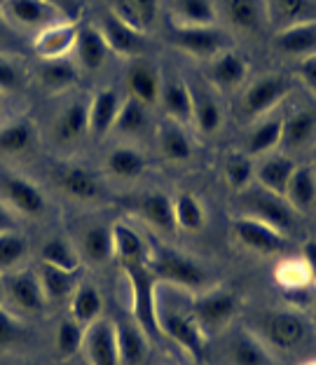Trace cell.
Wrapping results in <instances>:
<instances>
[{"label": "cell", "mask_w": 316, "mask_h": 365, "mask_svg": "<svg viewBox=\"0 0 316 365\" xmlns=\"http://www.w3.org/2000/svg\"><path fill=\"white\" fill-rule=\"evenodd\" d=\"M171 24L176 26H215L218 7L213 0H173Z\"/></svg>", "instance_id": "35"}, {"label": "cell", "mask_w": 316, "mask_h": 365, "mask_svg": "<svg viewBox=\"0 0 316 365\" xmlns=\"http://www.w3.org/2000/svg\"><path fill=\"white\" fill-rule=\"evenodd\" d=\"M284 199L295 213H310L316 204V169L314 167H295L288 180Z\"/></svg>", "instance_id": "31"}, {"label": "cell", "mask_w": 316, "mask_h": 365, "mask_svg": "<svg viewBox=\"0 0 316 365\" xmlns=\"http://www.w3.org/2000/svg\"><path fill=\"white\" fill-rule=\"evenodd\" d=\"M157 321H160V333L164 337H171L193 361H204L206 335L193 314L173 309V307H157Z\"/></svg>", "instance_id": "7"}, {"label": "cell", "mask_w": 316, "mask_h": 365, "mask_svg": "<svg viewBox=\"0 0 316 365\" xmlns=\"http://www.w3.org/2000/svg\"><path fill=\"white\" fill-rule=\"evenodd\" d=\"M0 3H3V0H0Z\"/></svg>", "instance_id": "62"}, {"label": "cell", "mask_w": 316, "mask_h": 365, "mask_svg": "<svg viewBox=\"0 0 316 365\" xmlns=\"http://www.w3.org/2000/svg\"><path fill=\"white\" fill-rule=\"evenodd\" d=\"M80 258L91 264L113 260V230L108 225H89L78 239Z\"/></svg>", "instance_id": "37"}, {"label": "cell", "mask_w": 316, "mask_h": 365, "mask_svg": "<svg viewBox=\"0 0 316 365\" xmlns=\"http://www.w3.org/2000/svg\"><path fill=\"white\" fill-rule=\"evenodd\" d=\"M3 295L10 304V312L19 319H36L45 314V293L40 286V279L31 269H12L3 277Z\"/></svg>", "instance_id": "4"}, {"label": "cell", "mask_w": 316, "mask_h": 365, "mask_svg": "<svg viewBox=\"0 0 316 365\" xmlns=\"http://www.w3.org/2000/svg\"><path fill=\"white\" fill-rule=\"evenodd\" d=\"M49 5H54L56 10H61L66 16H71V12H73V0H47Z\"/></svg>", "instance_id": "57"}, {"label": "cell", "mask_w": 316, "mask_h": 365, "mask_svg": "<svg viewBox=\"0 0 316 365\" xmlns=\"http://www.w3.org/2000/svg\"><path fill=\"white\" fill-rule=\"evenodd\" d=\"M40 262L52 264V267H59L66 272H78L82 258L78 246L73 242H68L66 237H52L40 248Z\"/></svg>", "instance_id": "43"}, {"label": "cell", "mask_w": 316, "mask_h": 365, "mask_svg": "<svg viewBox=\"0 0 316 365\" xmlns=\"http://www.w3.org/2000/svg\"><path fill=\"white\" fill-rule=\"evenodd\" d=\"M255 173V164L246 153H230L223 160V178L235 192H244L248 190Z\"/></svg>", "instance_id": "48"}, {"label": "cell", "mask_w": 316, "mask_h": 365, "mask_svg": "<svg viewBox=\"0 0 316 365\" xmlns=\"http://www.w3.org/2000/svg\"><path fill=\"white\" fill-rule=\"evenodd\" d=\"M297 164L290 160L288 155H265L263 162L255 167L253 178L258 180V187L267 190L272 195H279L284 197L286 195V187H288V180L293 176Z\"/></svg>", "instance_id": "26"}, {"label": "cell", "mask_w": 316, "mask_h": 365, "mask_svg": "<svg viewBox=\"0 0 316 365\" xmlns=\"http://www.w3.org/2000/svg\"><path fill=\"white\" fill-rule=\"evenodd\" d=\"M29 255V239L21 232L10 230L0 232V272H12L26 260Z\"/></svg>", "instance_id": "50"}, {"label": "cell", "mask_w": 316, "mask_h": 365, "mask_svg": "<svg viewBox=\"0 0 316 365\" xmlns=\"http://www.w3.org/2000/svg\"><path fill=\"white\" fill-rule=\"evenodd\" d=\"M82 337H85V326L68 317L61 319L54 333V354L59 361H71L78 351H82Z\"/></svg>", "instance_id": "47"}, {"label": "cell", "mask_w": 316, "mask_h": 365, "mask_svg": "<svg viewBox=\"0 0 316 365\" xmlns=\"http://www.w3.org/2000/svg\"><path fill=\"white\" fill-rule=\"evenodd\" d=\"M316 134V113L312 110H295L284 120V134H281V145L288 150L305 148Z\"/></svg>", "instance_id": "45"}, {"label": "cell", "mask_w": 316, "mask_h": 365, "mask_svg": "<svg viewBox=\"0 0 316 365\" xmlns=\"http://www.w3.org/2000/svg\"><path fill=\"white\" fill-rule=\"evenodd\" d=\"M302 260L307 262L312 274V284H316V239H307L302 244Z\"/></svg>", "instance_id": "54"}, {"label": "cell", "mask_w": 316, "mask_h": 365, "mask_svg": "<svg viewBox=\"0 0 316 365\" xmlns=\"http://www.w3.org/2000/svg\"><path fill=\"white\" fill-rule=\"evenodd\" d=\"M103 314V297L91 281H80L76 286V293L71 297V317L76 319L80 326H89Z\"/></svg>", "instance_id": "39"}, {"label": "cell", "mask_w": 316, "mask_h": 365, "mask_svg": "<svg viewBox=\"0 0 316 365\" xmlns=\"http://www.w3.org/2000/svg\"><path fill=\"white\" fill-rule=\"evenodd\" d=\"M129 211L153 227L160 235H171L176 232V220H173V199L164 192H143L127 199Z\"/></svg>", "instance_id": "19"}, {"label": "cell", "mask_w": 316, "mask_h": 365, "mask_svg": "<svg viewBox=\"0 0 316 365\" xmlns=\"http://www.w3.org/2000/svg\"><path fill=\"white\" fill-rule=\"evenodd\" d=\"M173 199V220H176V230L183 232H202L206 225V211L199 197L193 192H178Z\"/></svg>", "instance_id": "44"}, {"label": "cell", "mask_w": 316, "mask_h": 365, "mask_svg": "<svg viewBox=\"0 0 316 365\" xmlns=\"http://www.w3.org/2000/svg\"><path fill=\"white\" fill-rule=\"evenodd\" d=\"M98 31H101L106 45L113 54H118L122 59H129V61L136 59V56H146V49H148L146 33H141L134 26H129V24H124L120 16H115L113 12H108L103 16L101 24H98Z\"/></svg>", "instance_id": "17"}, {"label": "cell", "mask_w": 316, "mask_h": 365, "mask_svg": "<svg viewBox=\"0 0 316 365\" xmlns=\"http://www.w3.org/2000/svg\"><path fill=\"white\" fill-rule=\"evenodd\" d=\"M118 351L120 365H146L148 361V337L136 321H118Z\"/></svg>", "instance_id": "32"}, {"label": "cell", "mask_w": 316, "mask_h": 365, "mask_svg": "<svg viewBox=\"0 0 316 365\" xmlns=\"http://www.w3.org/2000/svg\"><path fill=\"white\" fill-rule=\"evenodd\" d=\"M281 134H284V120L263 118L251 131H248L246 143H244V153L248 157L270 155L281 145Z\"/></svg>", "instance_id": "36"}, {"label": "cell", "mask_w": 316, "mask_h": 365, "mask_svg": "<svg viewBox=\"0 0 316 365\" xmlns=\"http://www.w3.org/2000/svg\"><path fill=\"white\" fill-rule=\"evenodd\" d=\"M265 14L277 29L295 26L316 19V5L312 0H265Z\"/></svg>", "instance_id": "34"}, {"label": "cell", "mask_w": 316, "mask_h": 365, "mask_svg": "<svg viewBox=\"0 0 316 365\" xmlns=\"http://www.w3.org/2000/svg\"><path fill=\"white\" fill-rule=\"evenodd\" d=\"M14 365H36V363H31V361H19V363H14Z\"/></svg>", "instance_id": "59"}, {"label": "cell", "mask_w": 316, "mask_h": 365, "mask_svg": "<svg viewBox=\"0 0 316 365\" xmlns=\"http://www.w3.org/2000/svg\"><path fill=\"white\" fill-rule=\"evenodd\" d=\"M113 230V258L120 262V267L129 264H148L151 244L127 222H115Z\"/></svg>", "instance_id": "24"}, {"label": "cell", "mask_w": 316, "mask_h": 365, "mask_svg": "<svg viewBox=\"0 0 316 365\" xmlns=\"http://www.w3.org/2000/svg\"><path fill=\"white\" fill-rule=\"evenodd\" d=\"M230 365H274L270 346L253 330H241L228 344Z\"/></svg>", "instance_id": "28"}, {"label": "cell", "mask_w": 316, "mask_h": 365, "mask_svg": "<svg viewBox=\"0 0 316 365\" xmlns=\"http://www.w3.org/2000/svg\"><path fill=\"white\" fill-rule=\"evenodd\" d=\"M24 85H26V71L7 56H0V91H14Z\"/></svg>", "instance_id": "52"}, {"label": "cell", "mask_w": 316, "mask_h": 365, "mask_svg": "<svg viewBox=\"0 0 316 365\" xmlns=\"http://www.w3.org/2000/svg\"><path fill=\"white\" fill-rule=\"evenodd\" d=\"M38 131L29 118H14L0 124V157H24L36 148Z\"/></svg>", "instance_id": "23"}, {"label": "cell", "mask_w": 316, "mask_h": 365, "mask_svg": "<svg viewBox=\"0 0 316 365\" xmlns=\"http://www.w3.org/2000/svg\"><path fill=\"white\" fill-rule=\"evenodd\" d=\"M223 12L232 29L255 33L263 26V5L260 0H223Z\"/></svg>", "instance_id": "41"}, {"label": "cell", "mask_w": 316, "mask_h": 365, "mask_svg": "<svg viewBox=\"0 0 316 365\" xmlns=\"http://www.w3.org/2000/svg\"><path fill=\"white\" fill-rule=\"evenodd\" d=\"M157 145L166 162L183 164L193 157V140L185 134L183 124H176L166 120L160 129H157Z\"/></svg>", "instance_id": "38"}, {"label": "cell", "mask_w": 316, "mask_h": 365, "mask_svg": "<svg viewBox=\"0 0 316 365\" xmlns=\"http://www.w3.org/2000/svg\"><path fill=\"white\" fill-rule=\"evenodd\" d=\"M241 215L255 218L270 225L272 230L288 237V232L295 225V211L290 209L284 197L272 195L267 190H244L241 192Z\"/></svg>", "instance_id": "8"}, {"label": "cell", "mask_w": 316, "mask_h": 365, "mask_svg": "<svg viewBox=\"0 0 316 365\" xmlns=\"http://www.w3.org/2000/svg\"><path fill=\"white\" fill-rule=\"evenodd\" d=\"M103 169L115 180H138L148 169V160L138 148L118 145L113 150H108Z\"/></svg>", "instance_id": "29"}, {"label": "cell", "mask_w": 316, "mask_h": 365, "mask_svg": "<svg viewBox=\"0 0 316 365\" xmlns=\"http://www.w3.org/2000/svg\"><path fill=\"white\" fill-rule=\"evenodd\" d=\"M302 365H316V359H314V361H307V363H302Z\"/></svg>", "instance_id": "60"}, {"label": "cell", "mask_w": 316, "mask_h": 365, "mask_svg": "<svg viewBox=\"0 0 316 365\" xmlns=\"http://www.w3.org/2000/svg\"><path fill=\"white\" fill-rule=\"evenodd\" d=\"M288 94V80L277 73L255 78L251 85L244 89L241 96V115L248 120L265 118L272 108H277Z\"/></svg>", "instance_id": "10"}, {"label": "cell", "mask_w": 316, "mask_h": 365, "mask_svg": "<svg viewBox=\"0 0 316 365\" xmlns=\"http://www.w3.org/2000/svg\"><path fill=\"white\" fill-rule=\"evenodd\" d=\"M253 333L263 339L270 349H295V346L305 344V339L310 337V328H307L305 319L297 312H284V309H272L263 312V317L258 319V328Z\"/></svg>", "instance_id": "5"}, {"label": "cell", "mask_w": 316, "mask_h": 365, "mask_svg": "<svg viewBox=\"0 0 316 365\" xmlns=\"http://www.w3.org/2000/svg\"><path fill=\"white\" fill-rule=\"evenodd\" d=\"M89 134V101L76 98L52 120L49 136L54 148H78Z\"/></svg>", "instance_id": "14"}, {"label": "cell", "mask_w": 316, "mask_h": 365, "mask_svg": "<svg viewBox=\"0 0 316 365\" xmlns=\"http://www.w3.org/2000/svg\"><path fill=\"white\" fill-rule=\"evenodd\" d=\"M5 304V295H3V281H0V307Z\"/></svg>", "instance_id": "58"}, {"label": "cell", "mask_w": 316, "mask_h": 365, "mask_svg": "<svg viewBox=\"0 0 316 365\" xmlns=\"http://www.w3.org/2000/svg\"><path fill=\"white\" fill-rule=\"evenodd\" d=\"M241 309V297L232 288L225 286H211L195 293L193 304H190V314L204 330V335H215L230 328V323L237 319Z\"/></svg>", "instance_id": "3"}, {"label": "cell", "mask_w": 316, "mask_h": 365, "mask_svg": "<svg viewBox=\"0 0 316 365\" xmlns=\"http://www.w3.org/2000/svg\"><path fill=\"white\" fill-rule=\"evenodd\" d=\"M78 33H80V24L76 19H61L45 26L43 31L36 33L33 38V49L40 59H63V56H71L73 49L78 43Z\"/></svg>", "instance_id": "18"}, {"label": "cell", "mask_w": 316, "mask_h": 365, "mask_svg": "<svg viewBox=\"0 0 316 365\" xmlns=\"http://www.w3.org/2000/svg\"><path fill=\"white\" fill-rule=\"evenodd\" d=\"M54 182L61 192L80 204H98L106 197V187L94 171L82 164H61L54 169Z\"/></svg>", "instance_id": "13"}, {"label": "cell", "mask_w": 316, "mask_h": 365, "mask_svg": "<svg viewBox=\"0 0 316 365\" xmlns=\"http://www.w3.org/2000/svg\"><path fill=\"white\" fill-rule=\"evenodd\" d=\"M38 78H40V85L47 91L56 94V91H66L78 85L80 68L76 59H71V56H63V59H45L38 68Z\"/></svg>", "instance_id": "33"}, {"label": "cell", "mask_w": 316, "mask_h": 365, "mask_svg": "<svg viewBox=\"0 0 316 365\" xmlns=\"http://www.w3.org/2000/svg\"><path fill=\"white\" fill-rule=\"evenodd\" d=\"M164 76L153 59L148 56H136L129 61L127 68V89L129 96L136 98L138 103H143L146 108L160 106V94H162Z\"/></svg>", "instance_id": "15"}, {"label": "cell", "mask_w": 316, "mask_h": 365, "mask_svg": "<svg viewBox=\"0 0 316 365\" xmlns=\"http://www.w3.org/2000/svg\"><path fill=\"white\" fill-rule=\"evenodd\" d=\"M274 281L288 290H302L312 286V274L302 258H286L274 267Z\"/></svg>", "instance_id": "49"}, {"label": "cell", "mask_w": 316, "mask_h": 365, "mask_svg": "<svg viewBox=\"0 0 316 365\" xmlns=\"http://www.w3.org/2000/svg\"><path fill=\"white\" fill-rule=\"evenodd\" d=\"M169 38L173 47L199 61L213 59L230 45L225 33L215 26H176V24H171Z\"/></svg>", "instance_id": "9"}, {"label": "cell", "mask_w": 316, "mask_h": 365, "mask_svg": "<svg viewBox=\"0 0 316 365\" xmlns=\"http://www.w3.org/2000/svg\"><path fill=\"white\" fill-rule=\"evenodd\" d=\"M314 169H316V167H314Z\"/></svg>", "instance_id": "63"}, {"label": "cell", "mask_w": 316, "mask_h": 365, "mask_svg": "<svg viewBox=\"0 0 316 365\" xmlns=\"http://www.w3.org/2000/svg\"><path fill=\"white\" fill-rule=\"evenodd\" d=\"M16 215L10 206H7L3 199H0V232H10V230H16Z\"/></svg>", "instance_id": "55"}, {"label": "cell", "mask_w": 316, "mask_h": 365, "mask_svg": "<svg viewBox=\"0 0 316 365\" xmlns=\"http://www.w3.org/2000/svg\"><path fill=\"white\" fill-rule=\"evenodd\" d=\"M0 108H3V91H0Z\"/></svg>", "instance_id": "61"}, {"label": "cell", "mask_w": 316, "mask_h": 365, "mask_svg": "<svg viewBox=\"0 0 316 365\" xmlns=\"http://www.w3.org/2000/svg\"><path fill=\"white\" fill-rule=\"evenodd\" d=\"M82 354L89 365H120L115 323L103 317L89 323L85 328V337H82Z\"/></svg>", "instance_id": "16"}, {"label": "cell", "mask_w": 316, "mask_h": 365, "mask_svg": "<svg viewBox=\"0 0 316 365\" xmlns=\"http://www.w3.org/2000/svg\"><path fill=\"white\" fill-rule=\"evenodd\" d=\"M160 106L164 115L176 124H193V87L178 78H164Z\"/></svg>", "instance_id": "25"}, {"label": "cell", "mask_w": 316, "mask_h": 365, "mask_svg": "<svg viewBox=\"0 0 316 365\" xmlns=\"http://www.w3.org/2000/svg\"><path fill=\"white\" fill-rule=\"evenodd\" d=\"M111 12L120 16L124 24L146 33L148 26L155 24L157 14H160V0H115Z\"/></svg>", "instance_id": "40"}, {"label": "cell", "mask_w": 316, "mask_h": 365, "mask_svg": "<svg viewBox=\"0 0 316 365\" xmlns=\"http://www.w3.org/2000/svg\"><path fill=\"white\" fill-rule=\"evenodd\" d=\"M12 38H14V29L10 26V21L5 19L3 10H0V47H3V49L10 47Z\"/></svg>", "instance_id": "56"}, {"label": "cell", "mask_w": 316, "mask_h": 365, "mask_svg": "<svg viewBox=\"0 0 316 365\" xmlns=\"http://www.w3.org/2000/svg\"><path fill=\"white\" fill-rule=\"evenodd\" d=\"M297 78L316 96V52L300 59V63H297Z\"/></svg>", "instance_id": "53"}, {"label": "cell", "mask_w": 316, "mask_h": 365, "mask_svg": "<svg viewBox=\"0 0 316 365\" xmlns=\"http://www.w3.org/2000/svg\"><path fill=\"white\" fill-rule=\"evenodd\" d=\"M248 71H251V66H248L244 56L228 47L215 54L213 59L206 61L204 78L218 91H232V89L244 85Z\"/></svg>", "instance_id": "20"}, {"label": "cell", "mask_w": 316, "mask_h": 365, "mask_svg": "<svg viewBox=\"0 0 316 365\" xmlns=\"http://www.w3.org/2000/svg\"><path fill=\"white\" fill-rule=\"evenodd\" d=\"M151 127V108H146L143 103H138L136 98L127 96L122 101V108L115 120L113 131H118L120 136H131L136 138L141 134H146V129Z\"/></svg>", "instance_id": "46"}, {"label": "cell", "mask_w": 316, "mask_h": 365, "mask_svg": "<svg viewBox=\"0 0 316 365\" xmlns=\"http://www.w3.org/2000/svg\"><path fill=\"white\" fill-rule=\"evenodd\" d=\"M0 199L24 218H40L47 213V197L43 187L24 173L10 169H0Z\"/></svg>", "instance_id": "6"}, {"label": "cell", "mask_w": 316, "mask_h": 365, "mask_svg": "<svg viewBox=\"0 0 316 365\" xmlns=\"http://www.w3.org/2000/svg\"><path fill=\"white\" fill-rule=\"evenodd\" d=\"M148 269L155 274L160 284H171L183 290H193V293H202L209 288V272L193 255L180 253L171 246L151 244Z\"/></svg>", "instance_id": "1"}, {"label": "cell", "mask_w": 316, "mask_h": 365, "mask_svg": "<svg viewBox=\"0 0 316 365\" xmlns=\"http://www.w3.org/2000/svg\"><path fill=\"white\" fill-rule=\"evenodd\" d=\"M193 124L199 134L213 136L218 134L223 124V108L209 91H195L193 89Z\"/></svg>", "instance_id": "42"}, {"label": "cell", "mask_w": 316, "mask_h": 365, "mask_svg": "<svg viewBox=\"0 0 316 365\" xmlns=\"http://www.w3.org/2000/svg\"><path fill=\"white\" fill-rule=\"evenodd\" d=\"M73 54H76V63L80 71L96 73L106 66L111 49H108L98 26H80L78 43H76V49H73Z\"/></svg>", "instance_id": "27"}, {"label": "cell", "mask_w": 316, "mask_h": 365, "mask_svg": "<svg viewBox=\"0 0 316 365\" xmlns=\"http://www.w3.org/2000/svg\"><path fill=\"white\" fill-rule=\"evenodd\" d=\"M124 98L120 96L118 89L103 87L98 89L94 96L89 98V134L96 138H103L111 134L118 120V113L122 108Z\"/></svg>", "instance_id": "21"}, {"label": "cell", "mask_w": 316, "mask_h": 365, "mask_svg": "<svg viewBox=\"0 0 316 365\" xmlns=\"http://www.w3.org/2000/svg\"><path fill=\"white\" fill-rule=\"evenodd\" d=\"M38 279H40V286H43V293H45V300L47 304H63V302H71L73 293H76V272H66L59 267H52V264H43L40 262L38 267Z\"/></svg>", "instance_id": "30"}, {"label": "cell", "mask_w": 316, "mask_h": 365, "mask_svg": "<svg viewBox=\"0 0 316 365\" xmlns=\"http://www.w3.org/2000/svg\"><path fill=\"white\" fill-rule=\"evenodd\" d=\"M230 235L241 248L258 255H279L286 251V237L281 232L255 218H248V215H239L232 220Z\"/></svg>", "instance_id": "11"}, {"label": "cell", "mask_w": 316, "mask_h": 365, "mask_svg": "<svg viewBox=\"0 0 316 365\" xmlns=\"http://www.w3.org/2000/svg\"><path fill=\"white\" fill-rule=\"evenodd\" d=\"M0 10H3L5 19L10 21L14 31L38 33L54 21L71 19L61 10H56L54 5H49L47 0H3Z\"/></svg>", "instance_id": "12"}, {"label": "cell", "mask_w": 316, "mask_h": 365, "mask_svg": "<svg viewBox=\"0 0 316 365\" xmlns=\"http://www.w3.org/2000/svg\"><path fill=\"white\" fill-rule=\"evenodd\" d=\"M122 272L129 281L131 317H134L148 339H160L162 333L160 321H157V307H160V302H157V286H160V281L148 269V264H129V267H122Z\"/></svg>", "instance_id": "2"}, {"label": "cell", "mask_w": 316, "mask_h": 365, "mask_svg": "<svg viewBox=\"0 0 316 365\" xmlns=\"http://www.w3.org/2000/svg\"><path fill=\"white\" fill-rule=\"evenodd\" d=\"M24 337V323L10 309L0 307V351H7Z\"/></svg>", "instance_id": "51"}, {"label": "cell", "mask_w": 316, "mask_h": 365, "mask_svg": "<svg viewBox=\"0 0 316 365\" xmlns=\"http://www.w3.org/2000/svg\"><path fill=\"white\" fill-rule=\"evenodd\" d=\"M274 52L284 56H295V59H305L316 52V19L302 21L295 26L279 29L272 38Z\"/></svg>", "instance_id": "22"}]
</instances>
